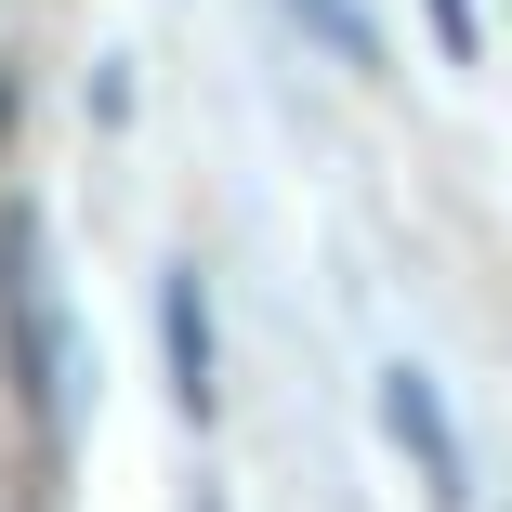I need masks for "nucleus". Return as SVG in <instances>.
Wrapping results in <instances>:
<instances>
[{
    "instance_id": "nucleus-5",
    "label": "nucleus",
    "mask_w": 512,
    "mask_h": 512,
    "mask_svg": "<svg viewBox=\"0 0 512 512\" xmlns=\"http://www.w3.org/2000/svg\"><path fill=\"white\" fill-rule=\"evenodd\" d=\"M434 40H447V53H473V0H434Z\"/></svg>"
},
{
    "instance_id": "nucleus-3",
    "label": "nucleus",
    "mask_w": 512,
    "mask_h": 512,
    "mask_svg": "<svg viewBox=\"0 0 512 512\" xmlns=\"http://www.w3.org/2000/svg\"><path fill=\"white\" fill-rule=\"evenodd\" d=\"M158 342H171V394H184V421H211V289H197V263L158 276Z\"/></svg>"
},
{
    "instance_id": "nucleus-4",
    "label": "nucleus",
    "mask_w": 512,
    "mask_h": 512,
    "mask_svg": "<svg viewBox=\"0 0 512 512\" xmlns=\"http://www.w3.org/2000/svg\"><path fill=\"white\" fill-rule=\"evenodd\" d=\"M289 14H302V27H316V40H329L342 66H381V27L355 14V0H289Z\"/></svg>"
},
{
    "instance_id": "nucleus-2",
    "label": "nucleus",
    "mask_w": 512,
    "mask_h": 512,
    "mask_svg": "<svg viewBox=\"0 0 512 512\" xmlns=\"http://www.w3.org/2000/svg\"><path fill=\"white\" fill-rule=\"evenodd\" d=\"M381 434L421 460V486H434V512H473V460H460V421H447V394L421 381V368H381Z\"/></svg>"
},
{
    "instance_id": "nucleus-1",
    "label": "nucleus",
    "mask_w": 512,
    "mask_h": 512,
    "mask_svg": "<svg viewBox=\"0 0 512 512\" xmlns=\"http://www.w3.org/2000/svg\"><path fill=\"white\" fill-rule=\"evenodd\" d=\"M0 316H14V368H27V407L66 434V407H79V368H66V302H53V250L40 224L14 211L0 224Z\"/></svg>"
}]
</instances>
